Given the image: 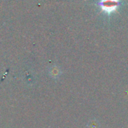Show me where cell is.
Listing matches in <instances>:
<instances>
[{"mask_svg":"<svg viewBox=\"0 0 128 128\" xmlns=\"http://www.w3.org/2000/svg\"><path fill=\"white\" fill-rule=\"evenodd\" d=\"M88 128H98V124L96 122H89L88 124Z\"/></svg>","mask_w":128,"mask_h":128,"instance_id":"cell-1","label":"cell"}]
</instances>
